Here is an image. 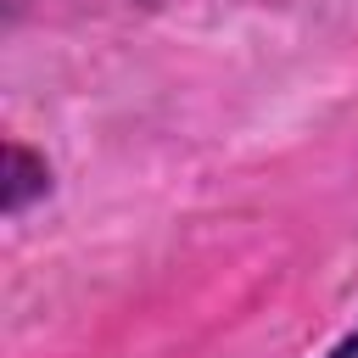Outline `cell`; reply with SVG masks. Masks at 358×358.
I'll return each instance as SVG.
<instances>
[{"label": "cell", "instance_id": "1", "mask_svg": "<svg viewBox=\"0 0 358 358\" xmlns=\"http://www.w3.org/2000/svg\"><path fill=\"white\" fill-rule=\"evenodd\" d=\"M50 185L45 157H34L28 145H6V213H22L28 196H39Z\"/></svg>", "mask_w": 358, "mask_h": 358}, {"label": "cell", "instance_id": "2", "mask_svg": "<svg viewBox=\"0 0 358 358\" xmlns=\"http://www.w3.org/2000/svg\"><path fill=\"white\" fill-rule=\"evenodd\" d=\"M330 358H358V330H352V336H341V341L330 347Z\"/></svg>", "mask_w": 358, "mask_h": 358}]
</instances>
